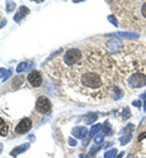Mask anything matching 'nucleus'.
<instances>
[{
    "mask_svg": "<svg viewBox=\"0 0 146 158\" xmlns=\"http://www.w3.org/2000/svg\"><path fill=\"white\" fill-rule=\"evenodd\" d=\"M31 128H32V120H31V118H23L16 125L15 133L16 134H20V135H23V134H27L31 130Z\"/></svg>",
    "mask_w": 146,
    "mask_h": 158,
    "instance_id": "5",
    "label": "nucleus"
},
{
    "mask_svg": "<svg viewBox=\"0 0 146 158\" xmlns=\"http://www.w3.org/2000/svg\"><path fill=\"white\" fill-rule=\"evenodd\" d=\"M128 84L130 88L133 89H138V88H143L146 85V74L143 72H135L133 74L129 76L128 78Z\"/></svg>",
    "mask_w": 146,
    "mask_h": 158,
    "instance_id": "3",
    "label": "nucleus"
},
{
    "mask_svg": "<svg viewBox=\"0 0 146 158\" xmlns=\"http://www.w3.org/2000/svg\"><path fill=\"white\" fill-rule=\"evenodd\" d=\"M4 24H6V20H2V22H1V27H4Z\"/></svg>",
    "mask_w": 146,
    "mask_h": 158,
    "instance_id": "33",
    "label": "nucleus"
},
{
    "mask_svg": "<svg viewBox=\"0 0 146 158\" xmlns=\"http://www.w3.org/2000/svg\"><path fill=\"white\" fill-rule=\"evenodd\" d=\"M28 14H29V9H28V7H26V6H21V7L19 9V11L15 14L14 20L16 21V22H20V21H21L22 19H24Z\"/></svg>",
    "mask_w": 146,
    "mask_h": 158,
    "instance_id": "9",
    "label": "nucleus"
},
{
    "mask_svg": "<svg viewBox=\"0 0 146 158\" xmlns=\"http://www.w3.org/2000/svg\"><path fill=\"white\" fill-rule=\"evenodd\" d=\"M102 133H104L105 135H111L112 134V128L110 127L108 120H106L104 124H102Z\"/></svg>",
    "mask_w": 146,
    "mask_h": 158,
    "instance_id": "19",
    "label": "nucleus"
},
{
    "mask_svg": "<svg viewBox=\"0 0 146 158\" xmlns=\"http://www.w3.org/2000/svg\"><path fill=\"white\" fill-rule=\"evenodd\" d=\"M140 99L144 101V111L146 112V93H145V94H143V95L140 96Z\"/></svg>",
    "mask_w": 146,
    "mask_h": 158,
    "instance_id": "28",
    "label": "nucleus"
},
{
    "mask_svg": "<svg viewBox=\"0 0 146 158\" xmlns=\"http://www.w3.org/2000/svg\"><path fill=\"white\" fill-rule=\"evenodd\" d=\"M84 118H85V123L86 124H93V122H95L98 119V114L96 113H89Z\"/></svg>",
    "mask_w": 146,
    "mask_h": 158,
    "instance_id": "17",
    "label": "nucleus"
},
{
    "mask_svg": "<svg viewBox=\"0 0 146 158\" xmlns=\"http://www.w3.org/2000/svg\"><path fill=\"white\" fill-rule=\"evenodd\" d=\"M105 136H106V135H105L102 131H101L100 134H98V135H96V138H95V140H94V141H95V143H100V142H102Z\"/></svg>",
    "mask_w": 146,
    "mask_h": 158,
    "instance_id": "23",
    "label": "nucleus"
},
{
    "mask_svg": "<svg viewBox=\"0 0 146 158\" xmlns=\"http://www.w3.org/2000/svg\"><path fill=\"white\" fill-rule=\"evenodd\" d=\"M107 19H108V21H110L111 23H113V24H115L116 27L118 26V22H117V20H116V17H115V16H108Z\"/></svg>",
    "mask_w": 146,
    "mask_h": 158,
    "instance_id": "27",
    "label": "nucleus"
},
{
    "mask_svg": "<svg viewBox=\"0 0 146 158\" xmlns=\"http://www.w3.org/2000/svg\"><path fill=\"white\" fill-rule=\"evenodd\" d=\"M33 66H34V62H32V61H23V62H21V63L17 66L16 71H17V73H22L23 71H27L28 68H31V67H33Z\"/></svg>",
    "mask_w": 146,
    "mask_h": 158,
    "instance_id": "11",
    "label": "nucleus"
},
{
    "mask_svg": "<svg viewBox=\"0 0 146 158\" xmlns=\"http://www.w3.org/2000/svg\"><path fill=\"white\" fill-rule=\"evenodd\" d=\"M144 139H146V133H143V134H140V135H139V138H138V140H139V141H143Z\"/></svg>",
    "mask_w": 146,
    "mask_h": 158,
    "instance_id": "30",
    "label": "nucleus"
},
{
    "mask_svg": "<svg viewBox=\"0 0 146 158\" xmlns=\"http://www.w3.org/2000/svg\"><path fill=\"white\" fill-rule=\"evenodd\" d=\"M123 156H124V152H121L119 155H117V156H116V158H122Z\"/></svg>",
    "mask_w": 146,
    "mask_h": 158,
    "instance_id": "32",
    "label": "nucleus"
},
{
    "mask_svg": "<svg viewBox=\"0 0 146 158\" xmlns=\"http://www.w3.org/2000/svg\"><path fill=\"white\" fill-rule=\"evenodd\" d=\"M14 9H15V2L9 1V2H7V5H6V11H7V12H12V11H14Z\"/></svg>",
    "mask_w": 146,
    "mask_h": 158,
    "instance_id": "24",
    "label": "nucleus"
},
{
    "mask_svg": "<svg viewBox=\"0 0 146 158\" xmlns=\"http://www.w3.org/2000/svg\"><path fill=\"white\" fill-rule=\"evenodd\" d=\"M72 135L77 139H84L88 135V129L85 127H76L72 129Z\"/></svg>",
    "mask_w": 146,
    "mask_h": 158,
    "instance_id": "8",
    "label": "nucleus"
},
{
    "mask_svg": "<svg viewBox=\"0 0 146 158\" xmlns=\"http://www.w3.org/2000/svg\"><path fill=\"white\" fill-rule=\"evenodd\" d=\"M68 145H69V146H76V145H77V141L73 140V139H68Z\"/></svg>",
    "mask_w": 146,
    "mask_h": 158,
    "instance_id": "29",
    "label": "nucleus"
},
{
    "mask_svg": "<svg viewBox=\"0 0 146 158\" xmlns=\"http://www.w3.org/2000/svg\"><path fill=\"white\" fill-rule=\"evenodd\" d=\"M140 15H141V17L146 21V1L143 2L141 7H140Z\"/></svg>",
    "mask_w": 146,
    "mask_h": 158,
    "instance_id": "22",
    "label": "nucleus"
},
{
    "mask_svg": "<svg viewBox=\"0 0 146 158\" xmlns=\"http://www.w3.org/2000/svg\"><path fill=\"white\" fill-rule=\"evenodd\" d=\"M81 158H89L88 156H85V155H81Z\"/></svg>",
    "mask_w": 146,
    "mask_h": 158,
    "instance_id": "37",
    "label": "nucleus"
},
{
    "mask_svg": "<svg viewBox=\"0 0 146 158\" xmlns=\"http://www.w3.org/2000/svg\"><path fill=\"white\" fill-rule=\"evenodd\" d=\"M35 110L42 113V114H46L51 111V102L50 100L45 96H40L37 100V105H35Z\"/></svg>",
    "mask_w": 146,
    "mask_h": 158,
    "instance_id": "4",
    "label": "nucleus"
},
{
    "mask_svg": "<svg viewBox=\"0 0 146 158\" xmlns=\"http://www.w3.org/2000/svg\"><path fill=\"white\" fill-rule=\"evenodd\" d=\"M81 1H84V0H73V2H81Z\"/></svg>",
    "mask_w": 146,
    "mask_h": 158,
    "instance_id": "36",
    "label": "nucleus"
},
{
    "mask_svg": "<svg viewBox=\"0 0 146 158\" xmlns=\"http://www.w3.org/2000/svg\"><path fill=\"white\" fill-rule=\"evenodd\" d=\"M134 128H135V127H134V124L129 123L124 129L122 130V134H123V135H131V134H133V131H134Z\"/></svg>",
    "mask_w": 146,
    "mask_h": 158,
    "instance_id": "16",
    "label": "nucleus"
},
{
    "mask_svg": "<svg viewBox=\"0 0 146 158\" xmlns=\"http://www.w3.org/2000/svg\"><path fill=\"white\" fill-rule=\"evenodd\" d=\"M82 56H83V52L79 49H69L63 54L62 62L66 66L72 67L73 64H76L79 60L82 59Z\"/></svg>",
    "mask_w": 146,
    "mask_h": 158,
    "instance_id": "2",
    "label": "nucleus"
},
{
    "mask_svg": "<svg viewBox=\"0 0 146 158\" xmlns=\"http://www.w3.org/2000/svg\"><path fill=\"white\" fill-rule=\"evenodd\" d=\"M116 155H117V150L116 148H111V150H108V151H106L104 155L105 158H115L116 157Z\"/></svg>",
    "mask_w": 146,
    "mask_h": 158,
    "instance_id": "20",
    "label": "nucleus"
},
{
    "mask_svg": "<svg viewBox=\"0 0 146 158\" xmlns=\"http://www.w3.org/2000/svg\"><path fill=\"white\" fill-rule=\"evenodd\" d=\"M68 84L84 96L102 99L113 91V61L100 50H88L68 72Z\"/></svg>",
    "mask_w": 146,
    "mask_h": 158,
    "instance_id": "1",
    "label": "nucleus"
},
{
    "mask_svg": "<svg viewBox=\"0 0 146 158\" xmlns=\"http://www.w3.org/2000/svg\"><path fill=\"white\" fill-rule=\"evenodd\" d=\"M12 72L10 69H6V68H1L0 69V78H1V81H6L7 79L11 77Z\"/></svg>",
    "mask_w": 146,
    "mask_h": 158,
    "instance_id": "13",
    "label": "nucleus"
},
{
    "mask_svg": "<svg viewBox=\"0 0 146 158\" xmlns=\"http://www.w3.org/2000/svg\"><path fill=\"white\" fill-rule=\"evenodd\" d=\"M102 129V124H95V125H93V128L90 129V138H94V136H96L98 135V133Z\"/></svg>",
    "mask_w": 146,
    "mask_h": 158,
    "instance_id": "14",
    "label": "nucleus"
},
{
    "mask_svg": "<svg viewBox=\"0 0 146 158\" xmlns=\"http://www.w3.org/2000/svg\"><path fill=\"white\" fill-rule=\"evenodd\" d=\"M131 138H133V134H131V135H123L122 138L119 139V142H121L122 145H127V143L131 140Z\"/></svg>",
    "mask_w": 146,
    "mask_h": 158,
    "instance_id": "21",
    "label": "nucleus"
},
{
    "mask_svg": "<svg viewBox=\"0 0 146 158\" xmlns=\"http://www.w3.org/2000/svg\"><path fill=\"white\" fill-rule=\"evenodd\" d=\"M28 148H29V143H24V145H21V146H19V147L14 148V150L10 152V155H11L12 157H17L20 153L24 152V151H27Z\"/></svg>",
    "mask_w": 146,
    "mask_h": 158,
    "instance_id": "12",
    "label": "nucleus"
},
{
    "mask_svg": "<svg viewBox=\"0 0 146 158\" xmlns=\"http://www.w3.org/2000/svg\"><path fill=\"white\" fill-rule=\"evenodd\" d=\"M107 50L110 52H117L119 50H122V41L118 39H113V40H108L107 41Z\"/></svg>",
    "mask_w": 146,
    "mask_h": 158,
    "instance_id": "7",
    "label": "nucleus"
},
{
    "mask_svg": "<svg viewBox=\"0 0 146 158\" xmlns=\"http://www.w3.org/2000/svg\"><path fill=\"white\" fill-rule=\"evenodd\" d=\"M129 116H130V111H129V108H127V107H125L124 110H123V113H122V118L128 119L129 118Z\"/></svg>",
    "mask_w": 146,
    "mask_h": 158,
    "instance_id": "25",
    "label": "nucleus"
},
{
    "mask_svg": "<svg viewBox=\"0 0 146 158\" xmlns=\"http://www.w3.org/2000/svg\"><path fill=\"white\" fill-rule=\"evenodd\" d=\"M34 135H31V136H29V140H31V141H33V140H34Z\"/></svg>",
    "mask_w": 146,
    "mask_h": 158,
    "instance_id": "34",
    "label": "nucleus"
},
{
    "mask_svg": "<svg viewBox=\"0 0 146 158\" xmlns=\"http://www.w3.org/2000/svg\"><path fill=\"white\" fill-rule=\"evenodd\" d=\"M32 1H35V2H43L44 0H32Z\"/></svg>",
    "mask_w": 146,
    "mask_h": 158,
    "instance_id": "35",
    "label": "nucleus"
},
{
    "mask_svg": "<svg viewBox=\"0 0 146 158\" xmlns=\"http://www.w3.org/2000/svg\"><path fill=\"white\" fill-rule=\"evenodd\" d=\"M27 80L29 81V84H31L32 86L38 88V86L42 85L43 77H42V74H40V72H38V71H33V72H31V73L28 74Z\"/></svg>",
    "mask_w": 146,
    "mask_h": 158,
    "instance_id": "6",
    "label": "nucleus"
},
{
    "mask_svg": "<svg viewBox=\"0 0 146 158\" xmlns=\"http://www.w3.org/2000/svg\"><path fill=\"white\" fill-rule=\"evenodd\" d=\"M133 105H134V106H136V107H141V102H140V101H134V102H133Z\"/></svg>",
    "mask_w": 146,
    "mask_h": 158,
    "instance_id": "31",
    "label": "nucleus"
},
{
    "mask_svg": "<svg viewBox=\"0 0 146 158\" xmlns=\"http://www.w3.org/2000/svg\"><path fill=\"white\" fill-rule=\"evenodd\" d=\"M113 35L121 37V38H125V39H138L140 37L138 33H133V32H118V33H116Z\"/></svg>",
    "mask_w": 146,
    "mask_h": 158,
    "instance_id": "10",
    "label": "nucleus"
},
{
    "mask_svg": "<svg viewBox=\"0 0 146 158\" xmlns=\"http://www.w3.org/2000/svg\"><path fill=\"white\" fill-rule=\"evenodd\" d=\"M99 150H100V147H99V146H95L94 148H91V150L89 151V156H94Z\"/></svg>",
    "mask_w": 146,
    "mask_h": 158,
    "instance_id": "26",
    "label": "nucleus"
},
{
    "mask_svg": "<svg viewBox=\"0 0 146 158\" xmlns=\"http://www.w3.org/2000/svg\"><path fill=\"white\" fill-rule=\"evenodd\" d=\"M23 83H24V77H21V76H19V77H16V78H15L14 83H12V86H14L15 89H19V88L21 86Z\"/></svg>",
    "mask_w": 146,
    "mask_h": 158,
    "instance_id": "18",
    "label": "nucleus"
},
{
    "mask_svg": "<svg viewBox=\"0 0 146 158\" xmlns=\"http://www.w3.org/2000/svg\"><path fill=\"white\" fill-rule=\"evenodd\" d=\"M0 124H1V131H0V134H1V136H6L7 135V131H9V127H7V124L5 123V120L2 118H0Z\"/></svg>",
    "mask_w": 146,
    "mask_h": 158,
    "instance_id": "15",
    "label": "nucleus"
}]
</instances>
